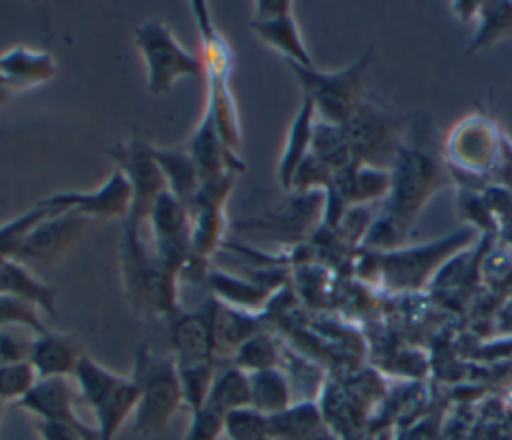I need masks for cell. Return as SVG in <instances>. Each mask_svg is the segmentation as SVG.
<instances>
[{"instance_id":"cell-29","label":"cell","mask_w":512,"mask_h":440,"mask_svg":"<svg viewBox=\"0 0 512 440\" xmlns=\"http://www.w3.org/2000/svg\"><path fill=\"white\" fill-rule=\"evenodd\" d=\"M276 362H278V348L274 340L264 332H256L234 352V366L244 370L246 374L258 372L264 368H274Z\"/></svg>"},{"instance_id":"cell-30","label":"cell","mask_w":512,"mask_h":440,"mask_svg":"<svg viewBox=\"0 0 512 440\" xmlns=\"http://www.w3.org/2000/svg\"><path fill=\"white\" fill-rule=\"evenodd\" d=\"M224 434L228 440H266L268 420L252 406L238 408L224 416Z\"/></svg>"},{"instance_id":"cell-35","label":"cell","mask_w":512,"mask_h":440,"mask_svg":"<svg viewBox=\"0 0 512 440\" xmlns=\"http://www.w3.org/2000/svg\"><path fill=\"white\" fill-rule=\"evenodd\" d=\"M28 352H30V344L20 342L14 334L0 328V366L28 360Z\"/></svg>"},{"instance_id":"cell-16","label":"cell","mask_w":512,"mask_h":440,"mask_svg":"<svg viewBox=\"0 0 512 440\" xmlns=\"http://www.w3.org/2000/svg\"><path fill=\"white\" fill-rule=\"evenodd\" d=\"M84 214L76 212L74 216L68 212V216H60L58 220H40L30 234L24 238L22 246L14 256L18 258H30V260H52L56 258L64 248H68L70 242H74V236L82 232Z\"/></svg>"},{"instance_id":"cell-10","label":"cell","mask_w":512,"mask_h":440,"mask_svg":"<svg viewBox=\"0 0 512 440\" xmlns=\"http://www.w3.org/2000/svg\"><path fill=\"white\" fill-rule=\"evenodd\" d=\"M150 222L156 238V254L174 272L190 244L186 206L166 188L150 208Z\"/></svg>"},{"instance_id":"cell-26","label":"cell","mask_w":512,"mask_h":440,"mask_svg":"<svg viewBox=\"0 0 512 440\" xmlns=\"http://www.w3.org/2000/svg\"><path fill=\"white\" fill-rule=\"evenodd\" d=\"M206 406L218 410L226 416L232 410L250 406V380L248 374L234 364L220 374H216L214 384L210 388Z\"/></svg>"},{"instance_id":"cell-12","label":"cell","mask_w":512,"mask_h":440,"mask_svg":"<svg viewBox=\"0 0 512 440\" xmlns=\"http://www.w3.org/2000/svg\"><path fill=\"white\" fill-rule=\"evenodd\" d=\"M168 336L178 366H192L214 360L212 302L202 310L176 314L170 322Z\"/></svg>"},{"instance_id":"cell-36","label":"cell","mask_w":512,"mask_h":440,"mask_svg":"<svg viewBox=\"0 0 512 440\" xmlns=\"http://www.w3.org/2000/svg\"><path fill=\"white\" fill-rule=\"evenodd\" d=\"M36 432L42 440H88L82 432H78L72 426L58 424V422H46V420L36 422Z\"/></svg>"},{"instance_id":"cell-22","label":"cell","mask_w":512,"mask_h":440,"mask_svg":"<svg viewBox=\"0 0 512 440\" xmlns=\"http://www.w3.org/2000/svg\"><path fill=\"white\" fill-rule=\"evenodd\" d=\"M474 18L478 26L466 48L468 54L486 50L498 40L512 34V2L510 0L478 2Z\"/></svg>"},{"instance_id":"cell-17","label":"cell","mask_w":512,"mask_h":440,"mask_svg":"<svg viewBox=\"0 0 512 440\" xmlns=\"http://www.w3.org/2000/svg\"><path fill=\"white\" fill-rule=\"evenodd\" d=\"M138 404V386L128 376L116 388H112L98 404L92 406L96 418V434L98 440H114L122 424L128 420L132 412H136Z\"/></svg>"},{"instance_id":"cell-11","label":"cell","mask_w":512,"mask_h":440,"mask_svg":"<svg viewBox=\"0 0 512 440\" xmlns=\"http://www.w3.org/2000/svg\"><path fill=\"white\" fill-rule=\"evenodd\" d=\"M250 26L262 42L276 48L288 62L312 68V60L292 18L290 2H258L256 16Z\"/></svg>"},{"instance_id":"cell-7","label":"cell","mask_w":512,"mask_h":440,"mask_svg":"<svg viewBox=\"0 0 512 440\" xmlns=\"http://www.w3.org/2000/svg\"><path fill=\"white\" fill-rule=\"evenodd\" d=\"M134 36L146 64L150 94L170 92L174 80L200 74V60L184 50L160 20L144 22Z\"/></svg>"},{"instance_id":"cell-13","label":"cell","mask_w":512,"mask_h":440,"mask_svg":"<svg viewBox=\"0 0 512 440\" xmlns=\"http://www.w3.org/2000/svg\"><path fill=\"white\" fill-rule=\"evenodd\" d=\"M20 408L38 416V420L58 422L76 428L88 440H98L96 430L88 428L74 412V398L66 378H44L36 380L30 392L18 402Z\"/></svg>"},{"instance_id":"cell-14","label":"cell","mask_w":512,"mask_h":440,"mask_svg":"<svg viewBox=\"0 0 512 440\" xmlns=\"http://www.w3.org/2000/svg\"><path fill=\"white\" fill-rule=\"evenodd\" d=\"M42 206L60 210L72 206L76 212L84 216H122L132 210V186L128 178L118 170L106 182V186L98 188L92 194H58L42 202Z\"/></svg>"},{"instance_id":"cell-18","label":"cell","mask_w":512,"mask_h":440,"mask_svg":"<svg viewBox=\"0 0 512 440\" xmlns=\"http://www.w3.org/2000/svg\"><path fill=\"white\" fill-rule=\"evenodd\" d=\"M256 322L248 310L224 306L212 302V334H214V356L234 354L250 336H254Z\"/></svg>"},{"instance_id":"cell-19","label":"cell","mask_w":512,"mask_h":440,"mask_svg":"<svg viewBox=\"0 0 512 440\" xmlns=\"http://www.w3.org/2000/svg\"><path fill=\"white\" fill-rule=\"evenodd\" d=\"M314 104L310 98L304 96L302 106L288 130V138H286V146H284V154L278 166V180L280 184L290 190L292 178L296 168L300 166V162L310 154V140H312V126H314Z\"/></svg>"},{"instance_id":"cell-8","label":"cell","mask_w":512,"mask_h":440,"mask_svg":"<svg viewBox=\"0 0 512 440\" xmlns=\"http://www.w3.org/2000/svg\"><path fill=\"white\" fill-rule=\"evenodd\" d=\"M506 142V140H504ZM504 142L498 128L484 116L462 120L446 142V152L456 168L470 174H486L502 168Z\"/></svg>"},{"instance_id":"cell-34","label":"cell","mask_w":512,"mask_h":440,"mask_svg":"<svg viewBox=\"0 0 512 440\" xmlns=\"http://www.w3.org/2000/svg\"><path fill=\"white\" fill-rule=\"evenodd\" d=\"M222 434H224V416L218 410L204 404L200 410L192 412L190 426L184 440H220Z\"/></svg>"},{"instance_id":"cell-5","label":"cell","mask_w":512,"mask_h":440,"mask_svg":"<svg viewBox=\"0 0 512 440\" xmlns=\"http://www.w3.org/2000/svg\"><path fill=\"white\" fill-rule=\"evenodd\" d=\"M474 238L472 230H458L434 242L412 248H396L376 256V268L384 282L398 290H416L430 282L466 244Z\"/></svg>"},{"instance_id":"cell-1","label":"cell","mask_w":512,"mask_h":440,"mask_svg":"<svg viewBox=\"0 0 512 440\" xmlns=\"http://www.w3.org/2000/svg\"><path fill=\"white\" fill-rule=\"evenodd\" d=\"M390 194L386 198V214L406 230L418 218L426 202L450 182L448 168L428 142L406 138L390 168Z\"/></svg>"},{"instance_id":"cell-2","label":"cell","mask_w":512,"mask_h":440,"mask_svg":"<svg viewBox=\"0 0 512 440\" xmlns=\"http://www.w3.org/2000/svg\"><path fill=\"white\" fill-rule=\"evenodd\" d=\"M138 386L134 432L154 436L162 432L182 402L178 366L174 356L154 354L146 346L136 352L130 376Z\"/></svg>"},{"instance_id":"cell-28","label":"cell","mask_w":512,"mask_h":440,"mask_svg":"<svg viewBox=\"0 0 512 440\" xmlns=\"http://www.w3.org/2000/svg\"><path fill=\"white\" fill-rule=\"evenodd\" d=\"M178 366V364H176ZM178 378H180V390H182V402L190 408V414L200 410L210 394V388L214 384V360L192 364V366H178Z\"/></svg>"},{"instance_id":"cell-21","label":"cell","mask_w":512,"mask_h":440,"mask_svg":"<svg viewBox=\"0 0 512 440\" xmlns=\"http://www.w3.org/2000/svg\"><path fill=\"white\" fill-rule=\"evenodd\" d=\"M270 440H306L324 430L322 412L312 402L290 404L286 410L266 416Z\"/></svg>"},{"instance_id":"cell-4","label":"cell","mask_w":512,"mask_h":440,"mask_svg":"<svg viewBox=\"0 0 512 440\" xmlns=\"http://www.w3.org/2000/svg\"><path fill=\"white\" fill-rule=\"evenodd\" d=\"M342 130L354 162L390 170L406 138L408 120L364 100L342 124Z\"/></svg>"},{"instance_id":"cell-15","label":"cell","mask_w":512,"mask_h":440,"mask_svg":"<svg viewBox=\"0 0 512 440\" xmlns=\"http://www.w3.org/2000/svg\"><path fill=\"white\" fill-rule=\"evenodd\" d=\"M82 352L78 342L68 334L42 332L30 342L28 362L38 380L74 376Z\"/></svg>"},{"instance_id":"cell-24","label":"cell","mask_w":512,"mask_h":440,"mask_svg":"<svg viewBox=\"0 0 512 440\" xmlns=\"http://www.w3.org/2000/svg\"><path fill=\"white\" fill-rule=\"evenodd\" d=\"M0 294L26 300L36 308L46 310L48 314H56L54 312L56 292L46 284L34 280L26 272V268H22L16 262H8V260L0 262Z\"/></svg>"},{"instance_id":"cell-25","label":"cell","mask_w":512,"mask_h":440,"mask_svg":"<svg viewBox=\"0 0 512 440\" xmlns=\"http://www.w3.org/2000/svg\"><path fill=\"white\" fill-rule=\"evenodd\" d=\"M310 154L318 158L324 166H328L332 172H338L354 162V156L342 126L324 122V120H316L312 126Z\"/></svg>"},{"instance_id":"cell-38","label":"cell","mask_w":512,"mask_h":440,"mask_svg":"<svg viewBox=\"0 0 512 440\" xmlns=\"http://www.w3.org/2000/svg\"><path fill=\"white\" fill-rule=\"evenodd\" d=\"M266 440H270V438H266Z\"/></svg>"},{"instance_id":"cell-20","label":"cell","mask_w":512,"mask_h":440,"mask_svg":"<svg viewBox=\"0 0 512 440\" xmlns=\"http://www.w3.org/2000/svg\"><path fill=\"white\" fill-rule=\"evenodd\" d=\"M154 160L160 166L164 180L168 182V190L188 208L194 202L196 192L202 184L198 168L190 154L178 150H158L152 148Z\"/></svg>"},{"instance_id":"cell-37","label":"cell","mask_w":512,"mask_h":440,"mask_svg":"<svg viewBox=\"0 0 512 440\" xmlns=\"http://www.w3.org/2000/svg\"><path fill=\"white\" fill-rule=\"evenodd\" d=\"M0 406H2V402H0Z\"/></svg>"},{"instance_id":"cell-32","label":"cell","mask_w":512,"mask_h":440,"mask_svg":"<svg viewBox=\"0 0 512 440\" xmlns=\"http://www.w3.org/2000/svg\"><path fill=\"white\" fill-rule=\"evenodd\" d=\"M48 216V208L42 206L40 210L28 212L26 216L6 224L0 228V262H4L6 256H12L22 246L24 238L30 234V230Z\"/></svg>"},{"instance_id":"cell-23","label":"cell","mask_w":512,"mask_h":440,"mask_svg":"<svg viewBox=\"0 0 512 440\" xmlns=\"http://www.w3.org/2000/svg\"><path fill=\"white\" fill-rule=\"evenodd\" d=\"M250 380V406L264 414L272 416L290 406V386L282 370L264 368L248 374Z\"/></svg>"},{"instance_id":"cell-33","label":"cell","mask_w":512,"mask_h":440,"mask_svg":"<svg viewBox=\"0 0 512 440\" xmlns=\"http://www.w3.org/2000/svg\"><path fill=\"white\" fill-rule=\"evenodd\" d=\"M8 324L28 326L36 334L46 332V328L42 326V322L38 318V312H36L34 304H30L26 300H20V298H14V296L0 294V328H4Z\"/></svg>"},{"instance_id":"cell-31","label":"cell","mask_w":512,"mask_h":440,"mask_svg":"<svg viewBox=\"0 0 512 440\" xmlns=\"http://www.w3.org/2000/svg\"><path fill=\"white\" fill-rule=\"evenodd\" d=\"M36 380V372L28 360L0 366V402L16 400L18 404L36 384Z\"/></svg>"},{"instance_id":"cell-9","label":"cell","mask_w":512,"mask_h":440,"mask_svg":"<svg viewBox=\"0 0 512 440\" xmlns=\"http://www.w3.org/2000/svg\"><path fill=\"white\" fill-rule=\"evenodd\" d=\"M116 162L120 164V172L128 178L132 186V224H138L142 216L150 214V208L154 200L164 192V176L160 172V166L154 160L152 146L144 142H130L126 146H120L114 152Z\"/></svg>"},{"instance_id":"cell-6","label":"cell","mask_w":512,"mask_h":440,"mask_svg":"<svg viewBox=\"0 0 512 440\" xmlns=\"http://www.w3.org/2000/svg\"><path fill=\"white\" fill-rule=\"evenodd\" d=\"M124 284L126 296L132 302L134 312L148 316H172L176 312V296L172 284V270L160 262V258L150 260L142 244L138 242V232L128 230Z\"/></svg>"},{"instance_id":"cell-3","label":"cell","mask_w":512,"mask_h":440,"mask_svg":"<svg viewBox=\"0 0 512 440\" xmlns=\"http://www.w3.org/2000/svg\"><path fill=\"white\" fill-rule=\"evenodd\" d=\"M372 54L374 48L370 46L360 54L358 60L334 72H320L314 66L306 68L296 62L288 64L298 76L304 88V96L312 100L314 110L320 114V120L342 126L358 108V104L364 102V82L372 62Z\"/></svg>"},{"instance_id":"cell-27","label":"cell","mask_w":512,"mask_h":440,"mask_svg":"<svg viewBox=\"0 0 512 440\" xmlns=\"http://www.w3.org/2000/svg\"><path fill=\"white\" fill-rule=\"evenodd\" d=\"M74 380L78 384L82 400L92 408L98 404L112 388H116L124 376H118L104 368L102 364L94 362L90 356L82 354L78 360V366L74 370Z\"/></svg>"}]
</instances>
